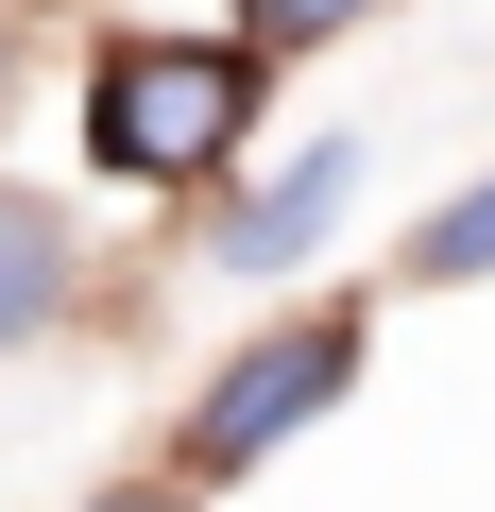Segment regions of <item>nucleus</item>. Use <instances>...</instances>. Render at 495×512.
I'll use <instances>...</instances> for the list:
<instances>
[{"label": "nucleus", "mask_w": 495, "mask_h": 512, "mask_svg": "<svg viewBox=\"0 0 495 512\" xmlns=\"http://www.w3.org/2000/svg\"><path fill=\"white\" fill-rule=\"evenodd\" d=\"M410 274H427V291H461V274H495V171L427 205V239H410Z\"/></svg>", "instance_id": "5"}, {"label": "nucleus", "mask_w": 495, "mask_h": 512, "mask_svg": "<svg viewBox=\"0 0 495 512\" xmlns=\"http://www.w3.org/2000/svg\"><path fill=\"white\" fill-rule=\"evenodd\" d=\"M52 308H69V222H52V188H0V359Z\"/></svg>", "instance_id": "4"}, {"label": "nucleus", "mask_w": 495, "mask_h": 512, "mask_svg": "<svg viewBox=\"0 0 495 512\" xmlns=\"http://www.w3.org/2000/svg\"><path fill=\"white\" fill-rule=\"evenodd\" d=\"M0 103H18V35H0Z\"/></svg>", "instance_id": "8"}, {"label": "nucleus", "mask_w": 495, "mask_h": 512, "mask_svg": "<svg viewBox=\"0 0 495 512\" xmlns=\"http://www.w3.org/2000/svg\"><path fill=\"white\" fill-rule=\"evenodd\" d=\"M359 359H376V308H291V325H257L205 393H188V427H171V461L222 495V478H257L291 427H325L342 393H359Z\"/></svg>", "instance_id": "2"}, {"label": "nucleus", "mask_w": 495, "mask_h": 512, "mask_svg": "<svg viewBox=\"0 0 495 512\" xmlns=\"http://www.w3.org/2000/svg\"><path fill=\"white\" fill-rule=\"evenodd\" d=\"M257 69H274V35H103L86 154L120 188H205L239 154V120H257Z\"/></svg>", "instance_id": "1"}, {"label": "nucleus", "mask_w": 495, "mask_h": 512, "mask_svg": "<svg viewBox=\"0 0 495 512\" xmlns=\"http://www.w3.org/2000/svg\"><path fill=\"white\" fill-rule=\"evenodd\" d=\"M359 171H376L359 137H308V154H274L257 188H239V205L205 222V256H222V274H308V239L359 205Z\"/></svg>", "instance_id": "3"}, {"label": "nucleus", "mask_w": 495, "mask_h": 512, "mask_svg": "<svg viewBox=\"0 0 495 512\" xmlns=\"http://www.w3.org/2000/svg\"><path fill=\"white\" fill-rule=\"evenodd\" d=\"M86 512H205V478H188V461H171V478H103Z\"/></svg>", "instance_id": "7"}, {"label": "nucleus", "mask_w": 495, "mask_h": 512, "mask_svg": "<svg viewBox=\"0 0 495 512\" xmlns=\"http://www.w3.org/2000/svg\"><path fill=\"white\" fill-rule=\"evenodd\" d=\"M376 0H239V35H274V52H325V35H359Z\"/></svg>", "instance_id": "6"}]
</instances>
